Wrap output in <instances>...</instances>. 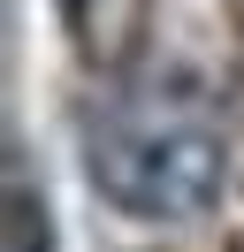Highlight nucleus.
I'll list each match as a JSON object with an SVG mask.
<instances>
[{
    "label": "nucleus",
    "mask_w": 244,
    "mask_h": 252,
    "mask_svg": "<svg viewBox=\"0 0 244 252\" xmlns=\"http://www.w3.org/2000/svg\"><path fill=\"white\" fill-rule=\"evenodd\" d=\"M84 184L130 221H191L229 184L221 123L198 92H115L84 115Z\"/></svg>",
    "instance_id": "1"
},
{
    "label": "nucleus",
    "mask_w": 244,
    "mask_h": 252,
    "mask_svg": "<svg viewBox=\"0 0 244 252\" xmlns=\"http://www.w3.org/2000/svg\"><path fill=\"white\" fill-rule=\"evenodd\" d=\"M54 245V221H46V199L30 191L23 160H8V252H46Z\"/></svg>",
    "instance_id": "2"
}]
</instances>
